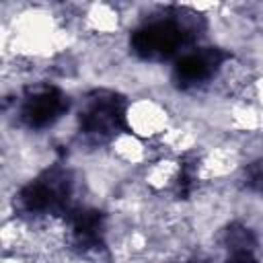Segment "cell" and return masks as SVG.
Masks as SVG:
<instances>
[{
  "instance_id": "1",
  "label": "cell",
  "mask_w": 263,
  "mask_h": 263,
  "mask_svg": "<svg viewBox=\"0 0 263 263\" xmlns=\"http://www.w3.org/2000/svg\"><path fill=\"white\" fill-rule=\"evenodd\" d=\"M68 111L64 92L55 86H35L23 97L18 107V119L29 129L53 127Z\"/></svg>"
}]
</instances>
